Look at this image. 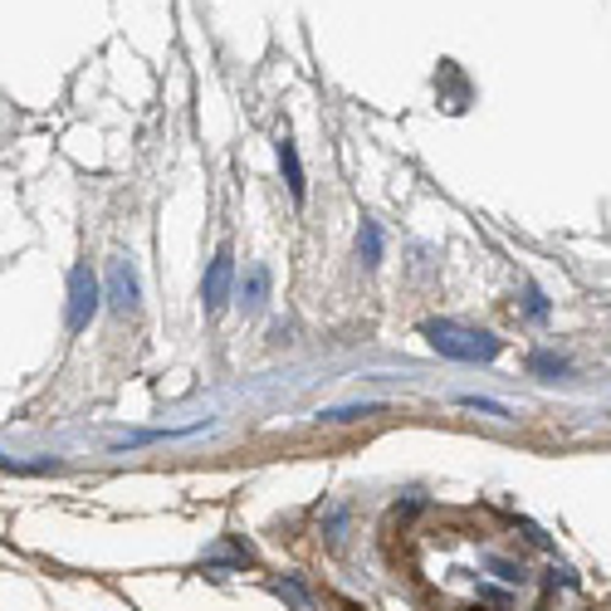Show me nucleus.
<instances>
[{
  "instance_id": "nucleus-1",
  "label": "nucleus",
  "mask_w": 611,
  "mask_h": 611,
  "mask_svg": "<svg viewBox=\"0 0 611 611\" xmlns=\"http://www.w3.org/2000/svg\"><path fill=\"white\" fill-rule=\"evenodd\" d=\"M420 333L430 338V347H436L440 357H455V363H494L499 357V338L494 333H479V328H460V323H426Z\"/></svg>"
},
{
  "instance_id": "nucleus-2",
  "label": "nucleus",
  "mask_w": 611,
  "mask_h": 611,
  "mask_svg": "<svg viewBox=\"0 0 611 611\" xmlns=\"http://www.w3.org/2000/svg\"><path fill=\"white\" fill-rule=\"evenodd\" d=\"M94 314H98V279L88 265H74L69 269V314H64L69 333H84Z\"/></svg>"
},
{
  "instance_id": "nucleus-3",
  "label": "nucleus",
  "mask_w": 611,
  "mask_h": 611,
  "mask_svg": "<svg viewBox=\"0 0 611 611\" xmlns=\"http://www.w3.org/2000/svg\"><path fill=\"white\" fill-rule=\"evenodd\" d=\"M230 279H235V265H230V249H220V255L210 259L206 279H201V304H206V314H220V308H225Z\"/></svg>"
},
{
  "instance_id": "nucleus-4",
  "label": "nucleus",
  "mask_w": 611,
  "mask_h": 611,
  "mask_svg": "<svg viewBox=\"0 0 611 611\" xmlns=\"http://www.w3.org/2000/svg\"><path fill=\"white\" fill-rule=\"evenodd\" d=\"M108 304H113L118 314H133L137 308V269L127 265V259H113V265H108Z\"/></svg>"
},
{
  "instance_id": "nucleus-5",
  "label": "nucleus",
  "mask_w": 611,
  "mask_h": 611,
  "mask_svg": "<svg viewBox=\"0 0 611 611\" xmlns=\"http://www.w3.org/2000/svg\"><path fill=\"white\" fill-rule=\"evenodd\" d=\"M265 298H269V269L255 265L245 274V284H240V304H245V314H259V308H265Z\"/></svg>"
},
{
  "instance_id": "nucleus-6",
  "label": "nucleus",
  "mask_w": 611,
  "mask_h": 611,
  "mask_svg": "<svg viewBox=\"0 0 611 611\" xmlns=\"http://www.w3.org/2000/svg\"><path fill=\"white\" fill-rule=\"evenodd\" d=\"M279 167H284V182H289V196L304 201V167H298V152L289 137H279Z\"/></svg>"
},
{
  "instance_id": "nucleus-7",
  "label": "nucleus",
  "mask_w": 611,
  "mask_h": 611,
  "mask_svg": "<svg viewBox=\"0 0 611 611\" xmlns=\"http://www.w3.org/2000/svg\"><path fill=\"white\" fill-rule=\"evenodd\" d=\"M357 255H363L367 269L382 265V230H377V220H363V235H357Z\"/></svg>"
},
{
  "instance_id": "nucleus-8",
  "label": "nucleus",
  "mask_w": 611,
  "mask_h": 611,
  "mask_svg": "<svg viewBox=\"0 0 611 611\" xmlns=\"http://www.w3.org/2000/svg\"><path fill=\"white\" fill-rule=\"evenodd\" d=\"M528 372H534V377H563L567 363L558 353H534V357H528Z\"/></svg>"
},
{
  "instance_id": "nucleus-9",
  "label": "nucleus",
  "mask_w": 611,
  "mask_h": 611,
  "mask_svg": "<svg viewBox=\"0 0 611 611\" xmlns=\"http://www.w3.org/2000/svg\"><path fill=\"white\" fill-rule=\"evenodd\" d=\"M274 592H279V597H289V602H294L298 611H308V597H304V587H298V583H279Z\"/></svg>"
},
{
  "instance_id": "nucleus-10",
  "label": "nucleus",
  "mask_w": 611,
  "mask_h": 611,
  "mask_svg": "<svg viewBox=\"0 0 611 611\" xmlns=\"http://www.w3.org/2000/svg\"><path fill=\"white\" fill-rule=\"evenodd\" d=\"M377 406H343V411H323V420H357V416H372Z\"/></svg>"
},
{
  "instance_id": "nucleus-11",
  "label": "nucleus",
  "mask_w": 611,
  "mask_h": 611,
  "mask_svg": "<svg viewBox=\"0 0 611 611\" xmlns=\"http://www.w3.org/2000/svg\"><path fill=\"white\" fill-rule=\"evenodd\" d=\"M528 318H548V298L538 289H528Z\"/></svg>"
},
{
  "instance_id": "nucleus-12",
  "label": "nucleus",
  "mask_w": 611,
  "mask_h": 611,
  "mask_svg": "<svg viewBox=\"0 0 611 611\" xmlns=\"http://www.w3.org/2000/svg\"><path fill=\"white\" fill-rule=\"evenodd\" d=\"M465 406H475V411H489V416H504V406H499V402H485V396H465Z\"/></svg>"
}]
</instances>
